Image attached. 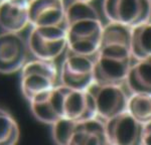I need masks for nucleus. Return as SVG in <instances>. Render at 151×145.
<instances>
[{"label":"nucleus","mask_w":151,"mask_h":145,"mask_svg":"<svg viewBox=\"0 0 151 145\" xmlns=\"http://www.w3.org/2000/svg\"><path fill=\"white\" fill-rule=\"evenodd\" d=\"M58 79L60 72L55 62L37 59L28 60L20 71L21 93L29 102L58 86Z\"/></svg>","instance_id":"3"},{"label":"nucleus","mask_w":151,"mask_h":145,"mask_svg":"<svg viewBox=\"0 0 151 145\" xmlns=\"http://www.w3.org/2000/svg\"><path fill=\"white\" fill-rule=\"evenodd\" d=\"M27 0H3L0 2V27L6 32L20 33L29 25Z\"/></svg>","instance_id":"13"},{"label":"nucleus","mask_w":151,"mask_h":145,"mask_svg":"<svg viewBox=\"0 0 151 145\" xmlns=\"http://www.w3.org/2000/svg\"><path fill=\"white\" fill-rule=\"evenodd\" d=\"M27 1H28V2H31V1H32V0H27Z\"/></svg>","instance_id":"22"},{"label":"nucleus","mask_w":151,"mask_h":145,"mask_svg":"<svg viewBox=\"0 0 151 145\" xmlns=\"http://www.w3.org/2000/svg\"><path fill=\"white\" fill-rule=\"evenodd\" d=\"M26 42L35 59L55 62L68 48L65 25L31 27Z\"/></svg>","instance_id":"4"},{"label":"nucleus","mask_w":151,"mask_h":145,"mask_svg":"<svg viewBox=\"0 0 151 145\" xmlns=\"http://www.w3.org/2000/svg\"><path fill=\"white\" fill-rule=\"evenodd\" d=\"M74 121L60 119L52 125V136L57 145H69L73 130L75 126Z\"/></svg>","instance_id":"19"},{"label":"nucleus","mask_w":151,"mask_h":145,"mask_svg":"<svg viewBox=\"0 0 151 145\" xmlns=\"http://www.w3.org/2000/svg\"><path fill=\"white\" fill-rule=\"evenodd\" d=\"M125 85L130 94L151 95V57L134 60Z\"/></svg>","instance_id":"15"},{"label":"nucleus","mask_w":151,"mask_h":145,"mask_svg":"<svg viewBox=\"0 0 151 145\" xmlns=\"http://www.w3.org/2000/svg\"><path fill=\"white\" fill-rule=\"evenodd\" d=\"M20 129L10 112L0 108V145H17Z\"/></svg>","instance_id":"18"},{"label":"nucleus","mask_w":151,"mask_h":145,"mask_svg":"<svg viewBox=\"0 0 151 145\" xmlns=\"http://www.w3.org/2000/svg\"><path fill=\"white\" fill-rule=\"evenodd\" d=\"M104 26L98 11L91 3L70 1L65 6L68 50L95 57L100 47Z\"/></svg>","instance_id":"2"},{"label":"nucleus","mask_w":151,"mask_h":145,"mask_svg":"<svg viewBox=\"0 0 151 145\" xmlns=\"http://www.w3.org/2000/svg\"><path fill=\"white\" fill-rule=\"evenodd\" d=\"M131 52L134 60L151 57V21L131 29Z\"/></svg>","instance_id":"16"},{"label":"nucleus","mask_w":151,"mask_h":145,"mask_svg":"<svg viewBox=\"0 0 151 145\" xmlns=\"http://www.w3.org/2000/svg\"><path fill=\"white\" fill-rule=\"evenodd\" d=\"M72 1H79V2H86V3H91L93 0H72Z\"/></svg>","instance_id":"21"},{"label":"nucleus","mask_w":151,"mask_h":145,"mask_svg":"<svg viewBox=\"0 0 151 145\" xmlns=\"http://www.w3.org/2000/svg\"><path fill=\"white\" fill-rule=\"evenodd\" d=\"M94 118L96 106L89 91H76L62 85V119L84 122Z\"/></svg>","instance_id":"9"},{"label":"nucleus","mask_w":151,"mask_h":145,"mask_svg":"<svg viewBox=\"0 0 151 145\" xmlns=\"http://www.w3.org/2000/svg\"><path fill=\"white\" fill-rule=\"evenodd\" d=\"M102 6L109 22L131 29L151 21L150 0H103Z\"/></svg>","instance_id":"5"},{"label":"nucleus","mask_w":151,"mask_h":145,"mask_svg":"<svg viewBox=\"0 0 151 145\" xmlns=\"http://www.w3.org/2000/svg\"><path fill=\"white\" fill-rule=\"evenodd\" d=\"M88 91L94 99L97 118L104 122L127 111L129 95L123 86L95 83Z\"/></svg>","instance_id":"7"},{"label":"nucleus","mask_w":151,"mask_h":145,"mask_svg":"<svg viewBox=\"0 0 151 145\" xmlns=\"http://www.w3.org/2000/svg\"><path fill=\"white\" fill-rule=\"evenodd\" d=\"M29 54L27 42L20 33L6 31L0 33V74L20 72L28 62Z\"/></svg>","instance_id":"8"},{"label":"nucleus","mask_w":151,"mask_h":145,"mask_svg":"<svg viewBox=\"0 0 151 145\" xmlns=\"http://www.w3.org/2000/svg\"><path fill=\"white\" fill-rule=\"evenodd\" d=\"M30 111L41 123L53 125L62 119V85L58 84L29 101Z\"/></svg>","instance_id":"12"},{"label":"nucleus","mask_w":151,"mask_h":145,"mask_svg":"<svg viewBox=\"0 0 151 145\" xmlns=\"http://www.w3.org/2000/svg\"><path fill=\"white\" fill-rule=\"evenodd\" d=\"M141 145H151V122L144 125L142 144Z\"/></svg>","instance_id":"20"},{"label":"nucleus","mask_w":151,"mask_h":145,"mask_svg":"<svg viewBox=\"0 0 151 145\" xmlns=\"http://www.w3.org/2000/svg\"><path fill=\"white\" fill-rule=\"evenodd\" d=\"M69 145H112L105 129V122L99 118L76 122Z\"/></svg>","instance_id":"14"},{"label":"nucleus","mask_w":151,"mask_h":145,"mask_svg":"<svg viewBox=\"0 0 151 145\" xmlns=\"http://www.w3.org/2000/svg\"><path fill=\"white\" fill-rule=\"evenodd\" d=\"M60 85L76 91H88L95 84V57L65 54L60 72Z\"/></svg>","instance_id":"6"},{"label":"nucleus","mask_w":151,"mask_h":145,"mask_svg":"<svg viewBox=\"0 0 151 145\" xmlns=\"http://www.w3.org/2000/svg\"><path fill=\"white\" fill-rule=\"evenodd\" d=\"M1 1H3V0H0V2H1Z\"/></svg>","instance_id":"23"},{"label":"nucleus","mask_w":151,"mask_h":145,"mask_svg":"<svg viewBox=\"0 0 151 145\" xmlns=\"http://www.w3.org/2000/svg\"><path fill=\"white\" fill-rule=\"evenodd\" d=\"M150 1H151V0H150Z\"/></svg>","instance_id":"24"},{"label":"nucleus","mask_w":151,"mask_h":145,"mask_svg":"<svg viewBox=\"0 0 151 145\" xmlns=\"http://www.w3.org/2000/svg\"><path fill=\"white\" fill-rule=\"evenodd\" d=\"M64 0H32L29 2V25L31 27L65 25Z\"/></svg>","instance_id":"11"},{"label":"nucleus","mask_w":151,"mask_h":145,"mask_svg":"<svg viewBox=\"0 0 151 145\" xmlns=\"http://www.w3.org/2000/svg\"><path fill=\"white\" fill-rule=\"evenodd\" d=\"M127 112L143 126L151 122V95L130 94L127 104Z\"/></svg>","instance_id":"17"},{"label":"nucleus","mask_w":151,"mask_h":145,"mask_svg":"<svg viewBox=\"0 0 151 145\" xmlns=\"http://www.w3.org/2000/svg\"><path fill=\"white\" fill-rule=\"evenodd\" d=\"M105 129L112 145L142 144L144 126L127 111L105 121Z\"/></svg>","instance_id":"10"},{"label":"nucleus","mask_w":151,"mask_h":145,"mask_svg":"<svg viewBox=\"0 0 151 145\" xmlns=\"http://www.w3.org/2000/svg\"><path fill=\"white\" fill-rule=\"evenodd\" d=\"M133 62L131 28L108 22L95 55V83L123 86Z\"/></svg>","instance_id":"1"}]
</instances>
